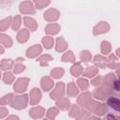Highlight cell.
I'll return each instance as SVG.
<instances>
[{
	"instance_id": "cell-1",
	"label": "cell",
	"mask_w": 120,
	"mask_h": 120,
	"mask_svg": "<svg viewBox=\"0 0 120 120\" xmlns=\"http://www.w3.org/2000/svg\"><path fill=\"white\" fill-rule=\"evenodd\" d=\"M27 95H23V96H18V97H15L13 99H12V102H11V106L15 109H23L26 107V104H27Z\"/></svg>"
},
{
	"instance_id": "cell-2",
	"label": "cell",
	"mask_w": 120,
	"mask_h": 120,
	"mask_svg": "<svg viewBox=\"0 0 120 120\" xmlns=\"http://www.w3.org/2000/svg\"><path fill=\"white\" fill-rule=\"evenodd\" d=\"M63 94H64V83L58 82L56 84L55 90L51 93V98H53V99H56V98H58L60 97H62Z\"/></svg>"
},
{
	"instance_id": "cell-3",
	"label": "cell",
	"mask_w": 120,
	"mask_h": 120,
	"mask_svg": "<svg viewBox=\"0 0 120 120\" xmlns=\"http://www.w3.org/2000/svg\"><path fill=\"white\" fill-rule=\"evenodd\" d=\"M27 82H28V79H19L16 83L14 84V89L17 92H23L26 89L27 86Z\"/></svg>"
},
{
	"instance_id": "cell-4",
	"label": "cell",
	"mask_w": 120,
	"mask_h": 120,
	"mask_svg": "<svg viewBox=\"0 0 120 120\" xmlns=\"http://www.w3.org/2000/svg\"><path fill=\"white\" fill-rule=\"evenodd\" d=\"M20 10L22 13H34L35 10L33 8V5L31 2H23L20 5Z\"/></svg>"
},
{
	"instance_id": "cell-5",
	"label": "cell",
	"mask_w": 120,
	"mask_h": 120,
	"mask_svg": "<svg viewBox=\"0 0 120 120\" xmlns=\"http://www.w3.org/2000/svg\"><path fill=\"white\" fill-rule=\"evenodd\" d=\"M59 17V12L55 9H49L44 14V18L47 21H55Z\"/></svg>"
},
{
	"instance_id": "cell-6",
	"label": "cell",
	"mask_w": 120,
	"mask_h": 120,
	"mask_svg": "<svg viewBox=\"0 0 120 120\" xmlns=\"http://www.w3.org/2000/svg\"><path fill=\"white\" fill-rule=\"evenodd\" d=\"M40 52H41V47L39 45H35V46H33L27 50L26 55L28 57H35Z\"/></svg>"
},
{
	"instance_id": "cell-7",
	"label": "cell",
	"mask_w": 120,
	"mask_h": 120,
	"mask_svg": "<svg viewBox=\"0 0 120 120\" xmlns=\"http://www.w3.org/2000/svg\"><path fill=\"white\" fill-rule=\"evenodd\" d=\"M109 29V25L107 23H105L104 22H101L100 23H98L95 29H94V34L97 35V34H100V33H104V32H107Z\"/></svg>"
},
{
	"instance_id": "cell-8",
	"label": "cell",
	"mask_w": 120,
	"mask_h": 120,
	"mask_svg": "<svg viewBox=\"0 0 120 120\" xmlns=\"http://www.w3.org/2000/svg\"><path fill=\"white\" fill-rule=\"evenodd\" d=\"M40 92H39V89H38V88H34V89H32V91H31V98H30V102L32 103V104H35V103H37V102H38L39 101V99H40Z\"/></svg>"
},
{
	"instance_id": "cell-9",
	"label": "cell",
	"mask_w": 120,
	"mask_h": 120,
	"mask_svg": "<svg viewBox=\"0 0 120 120\" xmlns=\"http://www.w3.org/2000/svg\"><path fill=\"white\" fill-rule=\"evenodd\" d=\"M52 85H53V82L50 78H48V77L42 78V80H41V86L44 89V91H49L52 87Z\"/></svg>"
},
{
	"instance_id": "cell-10",
	"label": "cell",
	"mask_w": 120,
	"mask_h": 120,
	"mask_svg": "<svg viewBox=\"0 0 120 120\" xmlns=\"http://www.w3.org/2000/svg\"><path fill=\"white\" fill-rule=\"evenodd\" d=\"M43 114H44V109L41 107H36L30 111V115L33 118H40Z\"/></svg>"
},
{
	"instance_id": "cell-11",
	"label": "cell",
	"mask_w": 120,
	"mask_h": 120,
	"mask_svg": "<svg viewBox=\"0 0 120 120\" xmlns=\"http://www.w3.org/2000/svg\"><path fill=\"white\" fill-rule=\"evenodd\" d=\"M24 24L30 28L31 31H35L37 29V22L35 20H33L32 18H29V17H25L24 18Z\"/></svg>"
},
{
	"instance_id": "cell-12",
	"label": "cell",
	"mask_w": 120,
	"mask_h": 120,
	"mask_svg": "<svg viewBox=\"0 0 120 120\" xmlns=\"http://www.w3.org/2000/svg\"><path fill=\"white\" fill-rule=\"evenodd\" d=\"M28 38V31L26 29H22L20 31V33L17 36V39L20 42H25Z\"/></svg>"
},
{
	"instance_id": "cell-13",
	"label": "cell",
	"mask_w": 120,
	"mask_h": 120,
	"mask_svg": "<svg viewBox=\"0 0 120 120\" xmlns=\"http://www.w3.org/2000/svg\"><path fill=\"white\" fill-rule=\"evenodd\" d=\"M60 29V26L58 24H49L47 27H46V32L48 34H56Z\"/></svg>"
},
{
	"instance_id": "cell-14",
	"label": "cell",
	"mask_w": 120,
	"mask_h": 120,
	"mask_svg": "<svg viewBox=\"0 0 120 120\" xmlns=\"http://www.w3.org/2000/svg\"><path fill=\"white\" fill-rule=\"evenodd\" d=\"M82 72V68L81 67V65L79 63H76L72 66L71 68V73L73 74V76H79L81 73Z\"/></svg>"
},
{
	"instance_id": "cell-15",
	"label": "cell",
	"mask_w": 120,
	"mask_h": 120,
	"mask_svg": "<svg viewBox=\"0 0 120 120\" xmlns=\"http://www.w3.org/2000/svg\"><path fill=\"white\" fill-rule=\"evenodd\" d=\"M108 104L111 106V107H112L113 109H115L116 111H118L119 110V100L116 98H110L109 99H108Z\"/></svg>"
},
{
	"instance_id": "cell-16",
	"label": "cell",
	"mask_w": 120,
	"mask_h": 120,
	"mask_svg": "<svg viewBox=\"0 0 120 120\" xmlns=\"http://www.w3.org/2000/svg\"><path fill=\"white\" fill-rule=\"evenodd\" d=\"M0 42L3 43L6 47H10L11 44H12V41L9 38V37L5 36V35H2V34H0Z\"/></svg>"
},
{
	"instance_id": "cell-17",
	"label": "cell",
	"mask_w": 120,
	"mask_h": 120,
	"mask_svg": "<svg viewBox=\"0 0 120 120\" xmlns=\"http://www.w3.org/2000/svg\"><path fill=\"white\" fill-rule=\"evenodd\" d=\"M89 98H90V94H89V93H84V94H82V95L79 98L78 103H80V104H82V105H86L87 102H88L89 99H90Z\"/></svg>"
},
{
	"instance_id": "cell-18",
	"label": "cell",
	"mask_w": 120,
	"mask_h": 120,
	"mask_svg": "<svg viewBox=\"0 0 120 120\" xmlns=\"http://www.w3.org/2000/svg\"><path fill=\"white\" fill-rule=\"evenodd\" d=\"M12 64H13V62L10 59H8H8H3L2 63L0 64V68L1 69H9V68H11Z\"/></svg>"
},
{
	"instance_id": "cell-19",
	"label": "cell",
	"mask_w": 120,
	"mask_h": 120,
	"mask_svg": "<svg viewBox=\"0 0 120 120\" xmlns=\"http://www.w3.org/2000/svg\"><path fill=\"white\" fill-rule=\"evenodd\" d=\"M78 92H79V90L77 89L76 85L73 82L68 84V94L69 96H75V95L78 94Z\"/></svg>"
},
{
	"instance_id": "cell-20",
	"label": "cell",
	"mask_w": 120,
	"mask_h": 120,
	"mask_svg": "<svg viewBox=\"0 0 120 120\" xmlns=\"http://www.w3.org/2000/svg\"><path fill=\"white\" fill-rule=\"evenodd\" d=\"M42 43L44 44L45 48L46 49H50L52 47V44H53V38H51V37H46L42 39Z\"/></svg>"
},
{
	"instance_id": "cell-21",
	"label": "cell",
	"mask_w": 120,
	"mask_h": 120,
	"mask_svg": "<svg viewBox=\"0 0 120 120\" xmlns=\"http://www.w3.org/2000/svg\"><path fill=\"white\" fill-rule=\"evenodd\" d=\"M66 48H67V43L64 41V39H63L62 38H59L57 39L56 50H57V51H60V52H62V51H64Z\"/></svg>"
},
{
	"instance_id": "cell-22",
	"label": "cell",
	"mask_w": 120,
	"mask_h": 120,
	"mask_svg": "<svg viewBox=\"0 0 120 120\" xmlns=\"http://www.w3.org/2000/svg\"><path fill=\"white\" fill-rule=\"evenodd\" d=\"M10 20H11V18L8 17V18L0 22V31H5L6 29H8V27L9 25V22H10Z\"/></svg>"
},
{
	"instance_id": "cell-23",
	"label": "cell",
	"mask_w": 120,
	"mask_h": 120,
	"mask_svg": "<svg viewBox=\"0 0 120 120\" xmlns=\"http://www.w3.org/2000/svg\"><path fill=\"white\" fill-rule=\"evenodd\" d=\"M57 105H58V107H60L61 109L65 110V109H67V108L68 107L69 101H68V98H61L60 100L57 101Z\"/></svg>"
},
{
	"instance_id": "cell-24",
	"label": "cell",
	"mask_w": 120,
	"mask_h": 120,
	"mask_svg": "<svg viewBox=\"0 0 120 120\" xmlns=\"http://www.w3.org/2000/svg\"><path fill=\"white\" fill-rule=\"evenodd\" d=\"M51 74H52V76L53 78L58 79V78H60V77L63 76V74H64V69L59 68H55V69L52 70Z\"/></svg>"
},
{
	"instance_id": "cell-25",
	"label": "cell",
	"mask_w": 120,
	"mask_h": 120,
	"mask_svg": "<svg viewBox=\"0 0 120 120\" xmlns=\"http://www.w3.org/2000/svg\"><path fill=\"white\" fill-rule=\"evenodd\" d=\"M96 73H98V69L95 68V67H89L85 72H84V76H87V77H93Z\"/></svg>"
},
{
	"instance_id": "cell-26",
	"label": "cell",
	"mask_w": 120,
	"mask_h": 120,
	"mask_svg": "<svg viewBox=\"0 0 120 120\" xmlns=\"http://www.w3.org/2000/svg\"><path fill=\"white\" fill-rule=\"evenodd\" d=\"M52 56H50V55H48V54H45V55H42L41 57H39V58L38 59V61H39L42 66H44V65L47 66V65H48V61H50V60H52Z\"/></svg>"
},
{
	"instance_id": "cell-27",
	"label": "cell",
	"mask_w": 120,
	"mask_h": 120,
	"mask_svg": "<svg viewBox=\"0 0 120 120\" xmlns=\"http://www.w3.org/2000/svg\"><path fill=\"white\" fill-rule=\"evenodd\" d=\"M62 59H63V61H65V62H68H68H69V61H74V55H73L72 52L68 51V52H66V53L63 55Z\"/></svg>"
},
{
	"instance_id": "cell-28",
	"label": "cell",
	"mask_w": 120,
	"mask_h": 120,
	"mask_svg": "<svg viewBox=\"0 0 120 120\" xmlns=\"http://www.w3.org/2000/svg\"><path fill=\"white\" fill-rule=\"evenodd\" d=\"M57 113H58V110L57 109H55V108H51V109H49V111L47 112V116L50 118V119H53L54 117H55V115H57Z\"/></svg>"
},
{
	"instance_id": "cell-29",
	"label": "cell",
	"mask_w": 120,
	"mask_h": 120,
	"mask_svg": "<svg viewBox=\"0 0 120 120\" xmlns=\"http://www.w3.org/2000/svg\"><path fill=\"white\" fill-rule=\"evenodd\" d=\"M13 79H14V76L10 72H6L4 74V81H5L6 83H8V84L11 83V82L13 81Z\"/></svg>"
},
{
	"instance_id": "cell-30",
	"label": "cell",
	"mask_w": 120,
	"mask_h": 120,
	"mask_svg": "<svg viewBox=\"0 0 120 120\" xmlns=\"http://www.w3.org/2000/svg\"><path fill=\"white\" fill-rule=\"evenodd\" d=\"M81 58H82V60H83L84 62H88V61H90V59H91V53H90L89 52H87V51H83V52H82V53H81Z\"/></svg>"
},
{
	"instance_id": "cell-31",
	"label": "cell",
	"mask_w": 120,
	"mask_h": 120,
	"mask_svg": "<svg viewBox=\"0 0 120 120\" xmlns=\"http://www.w3.org/2000/svg\"><path fill=\"white\" fill-rule=\"evenodd\" d=\"M21 18H20V16H16L15 18H14V22H13V23H12V28H13V30H17L19 27H20V24H21Z\"/></svg>"
},
{
	"instance_id": "cell-32",
	"label": "cell",
	"mask_w": 120,
	"mask_h": 120,
	"mask_svg": "<svg viewBox=\"0 0 120 120\" xmlns=\"http://www.w3.org/2000/svg\"><path fill=\"white\" fill-rule=\"evenodd\" d=\"M101 50H102V52L103 53H108V52L110 51V43L107 42V41H103L102 44H101Z\"/></svg>"
},
{
	"instance_id": "cell-33",
	"label": "cell",
	"mask_w": 120,
	"mask_h": 120,
	"mask_svg": "<svg viewBox=\"0 0 120 120\" xmlns=\"http://www.w3.org/2000/svg\"><path fill=\"white\" fill-rule=\"evenodd\" d=\"M105 112H106L105 106L102 105V104H98V107H97V110H96V113L101 115V114H103Z\"/></svg>"
},
{
	"instance_id": "cell-34",
	"label": "cell",
	"mask_w": 120,
	"mask_h": 120,
	"mask_svg": "<svg viewBox=\"0 0 120 120\" xmlns=\"http://www.w3.org/2000/svg\"><path fill=\"white\" fill-rule=\"evenodd\" d=\"M78 83H79V85H80V87L83 90V89H86L87 87H88V82L86 81V80H84V79H79L78 80Z\"/></svg>"
},
{
	"instance_id": "cell-35",
	"label": "cell",
	"mask_w": 120,
	"mask_h": 120,
	"mask_svg": "<svg viewBox=\"0 0 120 120\" xmlns=\"http://www.w3.org/2000/svg\"><path fill=\"white\" fill-rule=\"evenodd\" d=\"M12 98H13V95H12V94H8V95L5 96V97L0 100V103H2V104H6L7 101H8V102L10 101V100L12 99Z\"/></svg>"
},
{
	"instance_id": "cell-36",
	"label": "cell",
	"mask_w": 120,
	"mask_h": 120,
	"mask_svg": "<svg viewBox=\"0 0 120 120\" xmlns=\"http://www.w3.org/2000/svg\"><path fill=\"white\" fill-rule=\"evenodd\" d=\"M48 4H50L49 1H38V2H36L37 8H38V9H41L42 8H44V6H46Z\"/></svg>"
},
{
	"instance_id": "cell-37",
	"label": "cell",
	"mask_w": 120,
	"mask_h": 120,
	"mask_svg": "<svg viewBox=\"0 0 120 120\" xmlns=\"http://www.w3.org/2000/svg\"><path fill=\"white\" fill-rule=\"evenodd\" d=\"M77 114H79V109L77 106H72V110L69 112L70 116H76Z\"/></svg>"
},
{
	"instance_id": "cell-38",
	"label": "cell",
	"mask_w": 120,
	"mask_h": 120,
	"mask_svg": "<svg viewBox=\"0 0 120 120\" xmlns=\"http://www.w3.org/2000/svg\"><path fill=\"white\" fill-rule=\"evenodd\" d=\"M23 69H24V66H22V65H21V64H17V65L15 66L14 72H15V73H19V72L22 71Z\"/></svg>"
},
{
	"instance_id": "cell-39",
	"label": "cell",
	"mask_w": 120,
	"mask_h": 120,
	"mask_svg": "<svg viewBox=\"0 0 120 120\" xmlns=\"http://www.w3.org/2000/svg\"><path fill=\"white\" fill-rule=\"evenodd\" d=\"M8 112L7 109H5V108H0V118L6 116V115L8 114Z\"/></svg>"
},
{
	"instance_id": "cell-40",
	"label": "cell",
	"mask_w": 120,
	"mask_h": 120,
	"mask_svg": "<svg viewBox=\"0 0 120 120\" xmlns=\"http://www.w3.org/2000/svg\"><path fill=\"white\" fill-rule=\"evenodd\" d=\"M100 80H101V78H100V77L97 78L96 80H93V81H92V84H93V85H97V84H98V83H99V82H100Z\"/></svg>"
},
{
	"instance_id": "cell-41",
	"label": "cell",
	"mask_w": 120,
	"mask_h": 120,
	"mask_svg": "<svg viewBox=\"0 0 120 120\" xmlns=\"http://www.w3.org/2000/svg\"><path fill=\"white\" fill-rule=\"evenodd\" d=\"M7 120H19V118L17 117V116H14V115H11V116H9Z\"/></svg>"
},
{
	"instance_id": "cell-42",
	"label": "cell",
	"mask_w": 120,
	"mask_h": 120,
	"mask_svg": "<svg viewBox=\"0 0 120 120\" xmlns=\"http://www.w3.org/2000/svg\"><path fill=\"white\" fill-rule=\"evenodd\" d=\"M4 52V50H3V48L0 46V53H3Z\"/></svg>"
},
{
	"instance_id": "cell-43",
	"label": "cell",
	"mask_w": 120,
	"mask_h": 120,
	"mask_svg": "<svg viewBox=\"0 0 120 120\" xmlns=\"http://www.w3.org/2000/svg\"><path fill=\"white\" fill-rule=\"evenodd\" d=\"M89 120H99L98 118H96V117H92L91 119H89Z\"/></svg>"
},
{
	"instance_id": "cell-44",
	"label": "cell",
	"mask_w": 120,
	"mask_h": 120,
	"mask_svg": "<svg viewBox=\"0 0 120 120\" xmlns=\"http://www.w3.org/2000/svg\"><path fill=\"white\" fill-rule=\"evenodd\" d=\"M0 75H1V74H0Z\"/></svg>"
}]
</instances>
